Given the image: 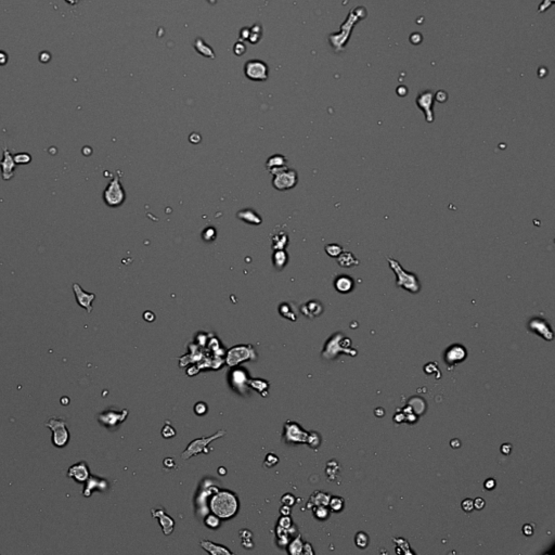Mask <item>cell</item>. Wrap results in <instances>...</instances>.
Returning <instances> with one entry per match:
<instances>
[{
  "label": "cell",
  "mask_w": 555,
  "mask_h": 555,
  "mask_svg": "<svg viewBox=\"0 0 555 555\" xmlns=\"http://www.w3.org/2000/svg\"><path fill=\"white\" fill-rule=\"evenodd\" d=\"M353 286H355V281L349 276H340L334 281L335 290L343 294L351 292Z\"/></svg>",
  "instance_id": "obj_19"
},
{
  "label": "cell",
  "mask_w": 555,
  "mask_h": 555,
  "mask_svg": "<svg viewBox=\"0 0 555 555\" xmlns=\"http://www.w3.org/2000/svg\"><path fill=\"white\" fill-rule=\"evenodd\" d=\"M329 505L333 512H340L344 506V500L340 497L330 498Z\"/></svg>",
  "instance_id": "obj_35"
},
{
  "label": "cell",
  "mask_w": 555,
  "mask_h": 555,
  "mask_svg": "<svg viewBox=\"0 0 555 555\" xmlns=\"http://www.w3.org/2000/svg\"><path fill=\"white\" fill-rule=\"evenodd\" d=\"M208 2L211 4H215L217 2V0H208Z\"/></svg>",
  "instance_id": "obj_60"
},
{
  "label": "cell",
  "mask_w": 555,
  "mask_h": 555,
  "mask_svg": "<svg viewBox=\"0 0 555 555\" xmlns=\"http://www.w3.org/2000/svg\"><path fill=\"white\" fill-rule=\"evenodd\" d=\"M494 487H495V481L494 480H491V478H490V480H487L485 482V488L486 489L492 490Z\"/></svg>",
  "instance_id": "obj_55"
},
{
  "label": "cell",
  "mask_w": 555,
  "mask_h": 555,
  "mask_svg": "<svg viewBox=\"0 0 555 555\" xmlns=\"http://www.w3.org/2000/svg\"><path fill=\"white\" fill-rule=\"evenodd\" d=\"M205 526L209 529H218L221 525V518L217 516L214 513H209L204 518Z\"/></svg>",
  "instance_id": "obj_30"
},
{
  "label": "cell",
  "mask_w": 555,
  "mask_h": 555,
  "mask_svg": "<svg viewBox=\"0 0 555 555\" xmlns=\"http://www.w3.org/2000/svg\"><path fill=\"white\" fill-rule=\"evenodd\" d=\"M512 451V446L510 444H505L501 447V452L504 454H510Z\"/></svg>",
  "instance_id": "obj_56"
},
{
  "label": "cell",
  "mask_w": 555,
  "mask_h": 555,
  "mask_svg": "<svg viewBox=\"0 0 555 555\" xmlns=\"http://www.w3.org/2000/svg\"><path fill=\"white\" fill-rule=\"evenodd\" d=\"M273 261H274V264L278 269L284 268V266L287 263V254L283 250H276V252L274 254V257H273Z\"/></svg>",
  "instance_id": "obj_28"
},
{
  "label": "cell",
  "mask_w": 555,
  "mask_h": 555,
  "mask_svg": "<svg viewBox=\"0 0 555 555\" xmlns=\"http://www.w3.org/2000/svg\"><path fill=\"white\" fill-rule=\"evenodd\" d=\"M528 326L533 332L542 336L545 340L548 341L553 340V332L546 320H542L540 318H534L533 320L529 322Z\"/></svg>",
  "instance_id": "obj_16"
},
{
  "label": "cell",
  "mask_w": 555,
  "mask_h": 555,
  "mask_svg": "<svg viewBox=\"0 0 555 555\" xmlns=\"http://www.w3.org/2000/svg\"><path fill=\"white\" fill-rule=\"evenodd\" d=\"M308 437V432H306L300 425L287 421L283 427V439L287 444H304Z\"/></svg>",
  "instance_id": "obj_9"
},
{
  "label": "cell",
  "mask_w": 555,
  "mask_h": 555,
  "mask_svg": "<svg viewBox=\"0 0 555 555\" xmlns=\"http://www.w3.org/2000/svg\"><path fill=\"white\" fill-rule=\"evenodd\" d=\"M14 166H15V163L13 159V155L11 154V152L4 146L2 159L0 161L1 176L4 180H10L14 176Z\"/></svg>",
  "instance_id": "obj_15"
},
{
  "label": "cell",
  "mask_w": 555,
  "mask_h": 555,
  "mask_svg": "<svg viewBox=\"0 0 555 555\" xmlns=\"http://www.w3.org/2000/svg\"><path fill=\"white\" fill-rule=\"evenodd\" d=\"M45 426L48 427L52 432L51 441L53 446L57 448H64L68 446L70 439V434L68 429L67 421L64 418L52 416L45 423Z\"/></svg>",
  "instance_id": "obj_3"
},
{
  "label": "cell",
  "mask_w": 555,
  "mask_h": 555,
  "mask_svg": "<svg viewBox=\"0 0 555 555\" xmlns=\"http://www.w3.org/2000/svg\"><path fill=\"white\" fill-rule=\"evenodd\" d=\"M73 291L77 304L81 307V308H84L88 314H90L92 311V302L94 300V298H96V294L88 293L84 291L78 283H74Z\"/></svg>",
  "instance_id": "obj_12"
},
{
  "label": "cell",
  "mask_w": 555,
  "mask_h": 555,
  "mask_svg": "<svg viewBox=\"0 0 555 555\" xmlns=\"http://www.w3.org/2000/svg\"><path fill=\"white\" fill-rule=\"evenodd\" d=\"M164 466L167 469H175L176 462L173 458H166L164 460Z\"/></svg>",
  "instance_id": "obj_50"
},
{
  "label": "cell",
  "mask_w": 555,
  "mask_h": 555,
  "mask_svg": "<svg viewBox=\"0 0 555 555\" xmlns=\"http://www.w3.org/2000/svg\"><path fill=\"white\" fill-rule=\"evenodd\" d=\"M266 168H267L268 172H270L273 175L279 173L281 170L287 168L286 158L283 155H279V154L271 156L268 158L267 164H266Z\"/></svg>",
  "instance_id": "obj_17"
},
{
  "label": "cell",
  "mask_w": 555,
  "mask_h": 555,
  "mask_svg": "<svg viewBox=\"0 0 555 555\" xmlns=\"http://www.w3.org/2000/svg\"><path fill=\"white\" fill-rule=\"evenodd\" d=\"M162 436L164 438H173V437L176 436V429L170 425V423L168 424V422H166V424L163 426Z\"/></svg>",
  "instance_id": "obj_39"
},
{
  "label": "cell",
  "mask_w": 555,
  "mask_h": 555,
  "mask_svg": "<svg viewBox=\"0 0 555 555\" xmlns=\"http://www.w3.org/2000/svg\"><path fill=\"white\" fill-rule=\"evenodd\" d=\"M255 358L256 355L255 352H254V348L252 346L239 345V346H234L231 348V349L228 350L226 362L229 367H235V365H238L243 361H246V360H252Z\"/></svg>",
  "instance_id": "obj_6"
},
{
  "label": "cell",
  "mask_w": 555,
  "mask_h": 555,
  "mask_svg": "<svg viewBox=\"0 0 555 555\" xmlns=\"http://www.w3.org/2000/svg\"><path fill=\"white\" fill-rule=\"evenodd\" d=\"M279 312L283 318H286L291 321H296V314L293 311L291 305L288 303H283L279 307Z\"/></svg>",
  "instance_id": "obj_31"
},
{
  "label": "cell",
  "mask_w": 555,
  "mask_h": 555,
  "mask_svg": "<svg viewBox=\"0 0 555 555\" xmlns=\"http://www.w3.org/2000/svg\"><path fill=\"white\" fill-rule=\"evenodd\" d=\"M523 533H524L525 535H526V536H531V535H533V533H534L533 526H531V525H529V524L524 525V527H523Z\"/></svg>",
  "instance_id": "obj_54"
},
{
  "label": "cell",
  "mask_w": 555,
  "mask_h": 555,
  "mask_svg": "<svg viewBox=\"0 0 555 555\" xmlns=\"http://www.w3.org/2000/svg\"><path fill=\"white\" fill-rule=\"evenodd\" d=\"M461 505H462V509H463L465 512H468V513H469V512H472V511L474 510V501L472 500V499H465V500H463V502H462Z\"/></svg>",
  "instance_id": "obj_45"
},
{
  "label": "cell",
  "mask_w": 555,
  "mask_h": 555,
  "mask_svg": "<svg viewBox=\"0 0 555 555\" xmlns=\"http://www.w3.org/2000/svg\"><path fill=\"white\" fill-rule=\"evenodd\" d=\"M278 462H279V458H278V456H276L275 453H268L265 458L264 466L267 469H270L273 468V466H275Z\"/></svg>",
  "instance_id": "obj_38"
},
{
  "label": "cell",
  "mask_w": 555,
  "mask_h": 555,
  "mask_svg": "<svg viewBox=\"0 0 555 555\" xmlns=\"http://www.w3.org/2000/svg\"><path fill=\"white\" fill-rule=\"evenodd\" d=\"M460 445H461V444H460V440H459V439H453V440L451 441V446H452L453 448H458V447H460Z\"/></svg>",
  "instance_id": "obj_59"
},
{
  "label": "cell",
  "mask_w": 555,
  "mask_h": 555,
  "mask_svg": "<svg viewBox=\"0 0 555 555\" xmlns=\"http://www.w3.org/2000/svg\"><path fill=\"white\" fill-rule=\"evenodd\" d=\"M485 505H486V502H485V500H484V499H482V498H477V499L474 500V509L483 510L484 507H485Z\"/></svg>",
  "instance_id": "obj_49"
},
{
  "label": "cell",
  "mask_w": 555,
  "mask_h": 555,
  "mask_svg": "<svg viewBox=\"0 0 555 555\" xmlns=\"http://www.w3.org/2000/svg\"><path fill=\"white\" fill-rule=\"evenodd\" d=\"M288 535H290V534H288L287 529L279 526V525H277L276 536H277L278 539H288Z\"/></svg>",
  "instance_id": "obj_44"
},
{
  "label": "cell",
  "mask_w": 555,
  "mask_h": 555,
  "mask_svg": "<svg viewBox=\"0 0 555 555\" xmlns=\"http://www.w3.org/2000/svg\"><path fill=\"white\" fill-rule=\"evenodd\" d=\"M326 252L331 257H339L341 253L343 252V247L339 244H329L326 246Z\"/></svg>",
  "instance_id": "obj_36"
},
{
  "label": "cell",
  "mask_w": 555,
  "mask_h": 555,
  "mask_svg": "<svg viewBox=\"0 0 555 555\" xmlns=\"http://www.w3.org/2000/svg\"><path fill=\"white\" fill-rule=\"evenodd\" d=\"M151 514L154 518L158 519V524L161 525L162 530L165 536H169L174 531L175 528V521L172 516H169L166 511L163 507L161 509H153L151 510Z\"/></svg>",
  "instance_id": "obj_14"
},
{
  "label": "cell",
  "mask_w": 555,
  "mask_h": 555,
  "mask_svg": "<svg viewBox=\"0 0 555 555\" xmlns=\"http://www.w3.org/2000/svg\"><path fill=\"white\" fill-rule=\"evenodd\" d=\"M239 507L240 503L237 494L230 490H218L209 500L210 511L221 519L234 517Z\"/></svg>",
  "instance_id": "obj_1"
},
{
  "label": "cell",
  "mask_w": 555,
  "mask_h": 555,
  "mask_svg": "<svg viewBox=\"0 0 555 555\" xmlns=\"http://www.w3.org/2000/svg\"><path fill=\"white\" fill-rule=\"evenodd\" d=\"M208 411V407L205 403H202V401H200V403L194 405V413H196L197 416H202L204 415H206Z\"/></svg>",
  "instance_id": "obj_41"
},
{
  "label": "cell",
  "mask_w": 555,
  "mask_h": 555,
  "mask_svg": "<svg viewBox=\"0 0 555 555\" xmlns=\"http://www.w3.org/2000/svg\"><path fill=\"white\" fill-rule=\"evenodd\" d=\"M245 49H246L245 45H244L243 43H242V41H239V43H237V44L234 45L233 51H234V53H235V55H237V56H243V55H244V52H245Z\"/></svg>",
  "instance_id": "obj_47"
},
{
  "label": "cell",
  "mask_w": 555,
  "mask_h": 555,
  "mask_svg": "<svg viewBox=\"0 0 555 555\" xmlns=\"http://www.w3.org/2000/svg\"><path fill=\"white\" fill-rule=\"evenodd\" d=\"M125 200L126 193L124 191V188L121 184L120 177L116 176L110 181L108 187L105 188L103 192V201L110 208H117V206H121L125 202Z\"/></svg>",
  "instance_id": "obj_5"
},
{
  "label": "cell",
  "mask_w": 555,
  "mask_h": 555,
  "mask_svg": "<svg viewBox=\"0 0 555 555\" xmlns=\"http://www.w3.org/2000/svg\"><path fill=\"white\" fill-rule=\"evenodd\" d=\"M244 74L250 80L265 81L268 79L269 69L267 64L261 60H250L244 66Z\"/></svg>",
  "instance_id": "obj_7"
},
{
  "label": "cell",
  "mask_w": 555,
  "mask_h": 555,
  "mask_svg": "<svg viewBox=\"0 0 555 555\" xmlns=\"http://www.w3.org/2000/svg\"><path fill=\"white\" fill-rule=\"evenodd\" d=\"M465 356H466V350L464 349L463 346L454 345L447 350L446 361L448 363L454 364L459 361H462V360L465 358Z\"/></svg>",
  "instance_id": "obj_20"
},
{
  "label": "cell",
  "mask_w": 555,
  "mask_h": 555,
  "mask_svg": "<svg viewBox=\"0 0 555 555\" xmlns=\"http://www.w3.org/2000/svg\"><path fill=\"white\" fill-rule=\"evenodd\" d=\"M355 541H356V545H357L359 548H361V549L367 548L368 543H369V537H368L367 534L359 533V534H357V536H356V540H355Z\"/></svg>",
  "instance_id": "obj_40"
},
{
  "label": "cell",
  "mask_w": 555,
  "mask_h": 555,
  "mask_svg": "<svg viewBox=\"0 0 555 555\" xmlns=\"http://www.w3.org/2000/svg\"><path fill=\"white\" fill-rule=\"evenodd\" d=\"M280 513L281 515H291V506L282 504V506L280 507Z\"/></svg>",
  "instance_id": "obj_53"
},
{
  "label": "cell",
  "mask_w": 555,
  "mask_h": 555,
  "mask_svg": "<svg viewBox=\"0 0 555 555\" xmlns=\"http://www.w3.org/2000/svg\"><path fill=\"white\" fill-rule=\"evenodd\" d=\"M201 547H202L203 550H205L206 552H208L211 555H229V554H233L232 551H230L229 549L225 546H221V545H217V543H214L211 541L208 540H202L200 542Z\"/></svg>",
  "instance_id": "obj_18"
},
{
  "label": "cell",
  "mask_w": 555,
  "mask_h": 555,
  "mask_svg": "<svg viewBox=\"0 0 555 555\" xmlns=\"http://www.w3.org/2000/svg\"><path fill=\"white\" fill-rule=\"evenodd\" d=\"M240 536H241L242 540H250V539H252L253 533H252V531H250L249 529H242L240 531Z\"/></svg>",
  "instance_id": "obj_48"
},
{
  "label": "cell",
  "mask_w": 555,
  "mask_h": 555,
  "mask_svg": "<svg viewBox=\"0 0 555 555\" xmlns=\"http://www.w3.org/2000/svg\"><path fill=\"white\" fill-rule=\"evenodd\" d=\"M303 540H302V536L298 535L296 538H294L288 545L287 547V551L290 554L293 555H298V554H302L303 552Z\"/></svg>",
  "instance_id": "obj_27"
},
{
  "label": "cell",
  "mask_w": 555,
  "mask_h": 555,
  "mask_svg": "<svg viewBox=\"0 0 555 555\" xmlns=\"http://www.w3.org/2000/svg\"><path fill=\"white\" fill-rule=\"evenodd\" d=\"M231 381L233 385H239V387L249 385V376L243 370H235L232 372Z\"/></svg>",
  "instance_id": "obj_25"
},
{
  "label": "cell",
  "mask_w": 555,
  "mask_h": 555,
  "mask_svg": "<svg viewBox=\"0 0 555 555\" xmlns=\"http://www.w3.org/2000/svg\"><path fill=\"white\" fill-rule=\"evenodd\" d=\"M314 514L315 517L320 519V521H324V519H327L329 516V510L327 505H316L314 507Z\"/></svg>",
  "instance_id": "obj_33"
},
{
  "label": "cell",
  "mask_w": 555,
  "mask_h": 555,
  "mask_svg": "<svg viewBox=\"0 0 555 555\" xmlns=\"http://www.w3.org/2000/svg\"><path fill=\"white\" fill-rule=\"evenodd\" d=\"M84 484H85V487L84 490H82V495L86 498H89L94 490H99V491L104 492L105 490L109 489L110 486L109 482L104 480V478L92 476V475L88 477V480Z\"/></svg>",
  "instance_id": "obj_11"
},
{
  "label": "cell",
  "mask_w": 555,
  "mask_h": 555,
  "mask_svg": "<svg viewBox=\"0 0 555 555\" xmlns=\"http://www.w3.org/2000/svg\"><path fill=\"white\" fill-rule=\"evenodd\" d=\"M238 218L245 222L252 223V225H261L262 223V217L259 216L256 211L252 209H244L240 210L238 212Z\"/></svg>",
  "instance_id": "obj_23"
},
{
  "label": "cell",
  "mask_w": 555,
  "mask_h": 555,
  "mask_svg": "<svg viewBox=\"0 0 555 555\" xmlns=\"http://www.w3.org/2000/svg\"><path fill=\"white\" fill-rule=\"evenodd\" d=\"M320 442H321V438H320V436H319L318 433H316V432L308 433V437H307L306 444H308L311 448L316 449V448L320 446Z\"/></svg>",
  "instance_id": "obj_34"
},
{
  "label": "cell",
  "mask_w": 555,
  "mask_h": 555,
  "mask_svg": "<svg viewBox=\"0 0 555 555\" xmlns=\"http://www.w3.org/2000/svg\"><path fill=\"white\" fill-rule=\"evenodd\" d=\"M387 262L389 264V268L394 271L395 276H396V285L398 287L404 288V290L410 293L420 292V282H418L417 277L415 274L406 271L401 267V265L393 258L387 257Z\"/></svg>",
  "instance_id": "obj_2"
},
{
  "label": "cell",
  "mask_w": 555,
  "mask_h": 555,
  "mask_svg": "<svg viewBox=\"0 0 555 555\" xmlns=\"http://www.w3.org/2000/svg\"><path fill=\"white\" fill-rule=\"evenodd\" d=\"M302 553H304V554H310V555L314 554V550H312V547H311L310 543H308V542L304 543V546H303V552H302Z\"/></svg>",
  "instance_id": "obj_52"
},
{
  "label": "cell",
  "mask_w": 555,
  "mask_h": 555,
  "mask_svg": "<svg viewBox=\"0 0 555 555\" xmlns=\"http://www.w3.org/2000/svg\"><path fill=\"white\" fill-rule=\"evenodd\" d=\"M249 385L256 389L257 392H259L261 394L264 393V391H267L269 388V383L265 380L262 379H253V380H249Z\"/></svg>",
  "instance_id": "obj_32"
},
{
  "label": "cell",
  "mask_w": 555,
  "mask_h": 555,
  "mask_svg": "<svg viewBox=\"0 0 555 555\" xmlns=\"http://www.w3.org/2000/svg\"><path fill=\"white\" fill-rule=\"evenodd\" d=\"M302 312L309 318H314L319 316L322 312V305L317 302V300H310V302L306 303L305 305L302 306Z\"/></svg>",
  "instance_id": "obj_22"
},
{
  "label": "cell",
  "mask_w": 555,
  "mask_h": 555,
  "mask_svg": "<svg viewBox=\"0 0 555 555\" xmlns=\"http://www.w3.org/2000/svg\"><path fill=\"white\" fill-rule=\"evenodd\" d=\"M417 104L424 111L427 122L432 123L434 121L433 112L432 109H430V106H432V96L430 94H421V97L417 99Z\"/></svg>",
  "instance_id": "obj_21"
},
{
  "label": "cell",
  "mask_w": 555,
  "mask_h": 555,
  "mask_svg": "<svg viewBox=\"0 0 555 555\" xmlns=\"http://www.w3.org/2000/svg\"><path fill=\"white\" fill-rule=\"evenodd\" d=\"M143 319L147 322H153L155 320V315L151 311H145L143 314Z\"/></svg>",
  "instance_id": "obj_51"
},
{
  "label": "cell",
  "mask_w": 555,
  "mask_h": 555,
  "mask_svg": "<svg viewBox=\"0 0 555 555\" xmlns=\"http://www.w3.org/2000/svg\"><path fill=\"white\" fill-rule=\"evenodd\" d=\"M215 237H216V231H215V229H214V228L206 229L205 231L203 232V238H204L206 241L215 240Z\"/></svg>",
  "instance_id": "obj_46"
},
{
  "label": "cell",
  "mask_w": 555,
  "mask_h": 555,
  "mask_svg": "<svg viewBox=\"0 0 555 555\" xmlns=\"http://www.w3.org/2000/svg\"><path fill=\"white\" fill-rule=\"evenodd\" d=\"M330 498L331 497L328 493L316 491L314 494L311 495L310 502H312V505H314V506H316V505H329Z\"/></svg>",
  "instance_id": "obj_29"
},
{
  "label": "cell",
  "mask_w": 555,
  "mask_h": 555,
  "mask_svg": "<svg viewBox=\"0 0 555 555\" xmlns=\"http://www.w3.org/2000/svg\"><path fill=\"white\" fill-rule=\"evenodd\" d=\"M225 435H226V430L220 429L212 436L201 437V438L192 440L190 444H189V446L186 448V450L181 453V458L184 460H189L194 456H198L200 453L205 452L208 454L209 452L208 446L210 444V442L221 438V437H223Z\"/></svg>",
  "instance_id": "obj_4"
},
{
  "label": "cell",
  "mask_w": 555,
  "mask_h": 555,
  "mask_svg": "<svg viewBox=\"0 0 555 555\" xmlns=\"http://www.w3.org/2000/svg\"><path fill=\"white\" fill-rule=\"evenodd\" d=\"M90 476L89 466L85 461H80L78 463H75L72 466H69L68 471V477L72 478L76 483L84 484L88 477Z\"/></svg>",
  "instance_id": "obj_13"
},
{
  "label": "cell",
  "mask_w": 555,
  "mask_h": 555,
  "mask_svg": "<svg viewBox=\"0 0 555 555\" xmlns=\"http://www.w3.org/2000/svg\"><path fill=\"white\" fill-rule=\"evenodd\" d=\"M218 474L221 475V476L226 475V474H227V470H226V468H223V466H220V468L218 469Z\"/></svg>",
  "instance_id": "obj_58"
},
{
  "label": "cell",
  "mask_w": 555,
  "mask_h": 555,
  "mask_svg": "<svg viewBox=\"0 0 555 555\" xmlns=\"http://www.w3.org/2000/svg\"><path fill=\"white\" fill-rule=\"evenodd\" d=\"M127 416H128L127 409H123L121 411L109 409L99 413L97 416V420L100 424L103 425L104 427L114 428L125 421L127 418Z\"/></svg>",
  "instance_id": "obj_10"
},
{
  "label": "cell",
  "mask_w": 555,
  "mask_h": 555,
  "mask_svg": "<svg viewBox=\"0 0 555 555\" xmlns=\"http://www.w3.org/2000/svg\"><path fill=\"white\" fill-rule=\"evenodd\" d=\"M194 48L198 50V52L200 55H202L206 58H210V59H214L215 55H214V51L210 48L209 46L206 45L205 41L201 38H198L196 40V45H194Z\"/></svg>",
  "instance_id": "obj_26"
},
{
  "label": "cell",
  "mask_w": 555,
  "mask_h": 555,
  "mask_svg": "<svg viewBox=\"0 0 555 555\" xmlns=\"http://www.w3.org/2000/svg\"><path fill=\"white\" fill-rule=\"evenodd\" d=\"M281 502H282V504L293 506L295 503H296V498H295L292 493H285L281 498Z\"/></svg>",
  "instance_id": "obj_43"
},
{
  "label": "cell",
  "mask_w": 555,
  "mask_h": 555,
  "mask_svg": "<svg viewBox=\"0 0 555 555\" xmlns=\"http://www.w3.org/2000/svg\"><path fill=\"white\" fill-rule=\"evenodd\" d=\"M242 545L245 549H252L254 547V543L252 541V539L250 540H242Z\"/></svg>",
  "instance_id": "obj_57"
},
{
  "label": "cell",
  "mask_w": 555,
  "mask_h": 555,
  "mask_svg": "<svg viewBox=\"0 0 555 555\" xmlns=\"http://www.w3.org/2000/svg\"><path fill=\"white\" fill-rule=\"evenodd\" d=\"M338 263L341 267H344V268H350L359 264L358 259L353 256V254L350 252H345V253L342 252L341 255L338 257Z\"/></svg>",
  "instance_id": "obj_24"
},
{
  "label": "cell",
  "mask_w": 555,
  "mask_h": 555,
  "mask_svg": "<svg viewBox=\"0 0 555 555\" xmlns=\"http://www.w3.org/2000/svg\"><path fill=\"white\" fill-rule=\"evenodd\" d=\"M13 159H14V163H15V164L25 165V164L31 163V161H32V156L29 155L28 153H19V154L13 155Z\"/></svg>",
  "instance_id": "obj_37"
},
{
  "label": "cell",
  "mask_w": 555,
  "mask_h": 555,
  "mask_svg": "<svg viewBox=\"0 0 555 555\" xmlns=\"http://www.w3.org/2000/svg\"><path fill=\"white\" fill-rule=\"evenodd\" d=\"M278 525L279 526L288 529L290 527H292V518L290 517V515H282L279 518V522H278Z\"/></svg>",
  "instance_id": "obj_42"
},
{
  "label": "cell",
  "mask_w": 555,
  "mask_h": 555,
  "mask_svg": "<svg viewBox=\"0 0 555 555\" xmlns=\"http://www.w3.org/2000/svg\"><path fill=\"white\" fill-rule=\"evenodd\" d=\"M297 181H298L297 173L295 172L294 169L287 167L274 175L273 185L277 190L286 191L296 186Z\"/></svg>",
  "instance_id": "obj_8"
}]
</instances>
